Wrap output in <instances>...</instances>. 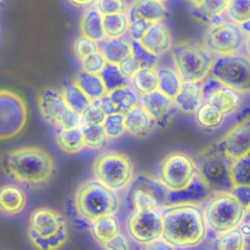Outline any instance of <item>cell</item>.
<instances>
[{
	"label": "cell",
	"mask_w": 250,
	"mask_h": 250,
	"mask_svg": "<svg viewBox=\"0 0 250 250\" xmlns=\"http://www.w3.org/2000/svg\"><path fill=\"white\" fill-rule=\"evenodd\" d=\"M161 237L173 247H190L201 243L206 234L203 210L197 204H173L162 213Z\"/></svg>",
	"instance_id": "1"
},
{
	"label": "cell",
	"mask_w": 250,
	"mask_h": 250,
	"mask_svg": "<svg viewBox=\"0 0 250 250\" xmlns=\"http://www.w3.org/2000/svg\"><path fill=\"white\" fill-rule=\"evenodd\" d=\"M7 173L25 185H42L54 174L55 162L44 148L26 146L10 150L4 158Z\"/></svg>",
	"instance_id": "2"
},
{
	"label": "cell",
	"mask_w": 250,
	"mask_h": 250,
	"mask_svg": "<svg viewBox=\"0 0 250 250\" xmlns=\"http://www.w3.org/2000/svg\"><path fill=\"white\" fill-rule=\"evenodd\" d=\"M27 234L37 249H59L67 241V224L58 211L49 207H39L29 215Z\"/></svg>",
	"instance_id": "3"
},
{
	"label": "cell",
	"mask_w": 250,
	"mask_h": 250,
	"mask_svg": "<svg viewBox=\"0 0 250 250\" xmlns=\"http://www.w3.org/2000/svg\"><path fill=\"white\" fill-rule=\"evenodd\" d=\"M74 205L80 216L92 222L101 216L114 214L119 208V200L114 190L98 180H89L78 187Z\"/></svg>",
	"instance_id": "4"
},
{
	"label": "cell",
	"mask_w": 250,
	"mask_h": 250,
	"mask_svg": "<svg viewBox=\"0 0 250 250\" xmlns=\"http://www.w3.org/2000/svg\"><path fill=\"white\" fill-rule=\"evenodd\" d=\"M172 58L178 74L183 81L201 82L210 73L213 57L203 46L183 42L172 50Z\"/></svg>",
	"instance_id": "5"
},
{
	"label": "cell",
	"mask_w": 250,
	"mask_h": 250,
	"mask_svg": "<svg viewBox=\"0 0 250 250\" xmlns=\"http://www.w3.org/2000/svg\"><path fill=\"white\" fill-rule=\"evenodd\" d=\"M245 210L229 192H219L207 201L203 216L205 224L212 230L224 233L239 226Z\"/></svg>",
	"instance_id": "6"
},
{
	"label": "cell",
	"mask_w": 250,
	"mask_h": 250,
	"mask_svg": "<svg viewBox=\"0 0 250 250\" xmlns=\"http://www.w3.org/2000/svg\"><path fill=\"white\" fill-rule=\"evenodd\" d=\"M93 172L98 181L112 190L126 188L134 175V163L124 153L110 151L97 157Z\"/></svg>",
	"instance_id": "7"
},
{
	"label": "cell",
	"mask_w": 250,
	"mask_h": 250,
	"mask_svg": "<svg viewBox=\"0 0 250 250\" xmlns=\"http://www.w3.org/2000/svg\"><path fill=\"white\" fill-rule=\"evenodd\" d=\"M231 159L213 148L207 149L196 158V171L212 192H229L233 188L229 179Z\"/></svg>",
	"instance_id": "8"
},
{
	"label": "cell",
	"mask_w": 250,
	"mask_h": 250,
	"mask_svg": "<svg viewBox=\"0 0 250 250\" xmlns=\"http://www.w3.org/2000/svg\"><path fill=\"white\" fill-rule=\"evenodd\" d=\"M37 104L43 118L60 130L72 129L80 125V114L71 109L62 93L55 89H43L38 94Z\"/></svg>",
	"instance_id": "9"
},
{
	"label": "cell",
	"mask_w": 250,
	"mask_h": 250,
	"mask_svg": "<svg viewBox=\"0 0 250 250\" xmlns=\"http://www.w3.org/2000/svg\"><path fill=\"white\" fill-rule=\"evenodd\" d=\"M210 73L224 85L241 93L250 89V64L245 57L221 55L213 61Z\"/></svg>",
	"instance_id": "10"
},
{
	"label": "cell",
	"mask_w": 250,
	"mask_h": 250,
	"mask_svg": "<svg viewBox=\"0 0 250 250\" xmlns=\"http://www.w3.org/2000/svg\"><path fill=\"white\" fill-rule=\"evenodd\" d=\"M27 121V107L21 96L0 90V140L18 136Z\"/></svg>",
	"instance_id": "11"
},
{
	"label": "cell",
	"mask_w": 250,
	"mask_h": 250,
	"mask_svg": "<svg viewBox=\"0 0 250 250\" xmlns=\"http://www.w3.org/2000/svg\"><path fill=\"white\" fill-rule=\"evenodd\" d=\"M168 188L157 180L146 175L139 176L128 192V202L134 211L158 209L166 205Z\"/></svg>",
	"instance_id": "12"
},
{
	"label": "cell",
	"mask_w": 250,
	"mask_h": 250,
	"mask_svg": "<svg viewBox=\"0 0 250 250\" xmlns=\"http://www.w3.org/2000/svg\"><path fill=\"white\" fill-rule=\"evenodd\" d=\"M194 160L184 152H171L160 163V182L170 190L185 188L196 174Z\"/></svg>",
	"instance_id": "13"
},
{
	"label": "cell",
	"mask_w": 250,
	"mask_h": 250,
	"mask_svg": "<svg viewBox=\"0 0 250 250\" xmlns=\"http://www.w3.org/2000/svg\"><path fill=\"white\" fill-rule=\"evenodd\" d=\"M205 48L218 55L236 53L243 45L244 33L234 22H220L213 24L206 32Z\"/></svg>",
	"instance_id": "14"
},
{
	"label": "cell",
	"mask_w": 250,
	"mask_h": 250,
	"mask_svg": "<svg viewBox=\"0 0 250 250\" xmlns=\"http://www.w3.org/2000/svg\"><path fill=\"white\" fill-rule=\"evenodd\" d=\"M130 236L138 243L149 244L161 237L163 222L158 209L135 211L128 220Z\"/></svg>",
	"instance_id": "15"
},
{
	"label": "cell",
	"mask_w": 250,
	"mask_h": 250,
	"mask_svg": "<svg viewBox=\"0 0 250 250\" xmlns=\"http://www.w3.org/2000/svg\"><path fill=\"white\" fill-rule=\"evenodd\" d=\"M231 160L250 152V120L247 117L232 127L226 136L213 147Z\"/></svg>",
	"instance_id": "16"
},
{
	"label": "cell",
	"mask_w": 250,
	"mask_h": 250,
	"mask_svg": "<svg viewBox=\"0 0 250 250\" xmlns=\"http://www.w3.org/2000/svg\"><path fill=\"white\" fill-rule=\"evenodd\" d=\"M212 191L208 185L196 172L190 182L183 188L178 190L168 189L166 195V205L173 204H199L206 201Z\"/></svg>",
	"instance_id": "17"
},
{
	"label": "cell",
	"mask_w": 250,
	"mask_h": 250,
	"mask_svg": "<svg viewBox=\"0 0 250 250\" xmlns=\"http://www.w3.org/2000/svg\"><path fill=\"white\" fill-rule=\"evenodd\" d=\"M140 42L145 48L157 56L167 53L172 48L171 33L160 21L150 23Z\"/></svg>",
	"instance_id": "18"
},
{
	"label": "cell",
	"mask_w": 250,
	"mask_h": 250,
	"mask_svg": "<svg viewBox=\"0 0 250 250\" xmlns=\"http://www.w3.org/2000/svg\"><path fill=\"white\" fill-rule=\"evenodd\" d=\"M27 202L25 191L18 185L7 183L0 186V213L5 216L21 214Z\"/></svg>",
	"instance_id": "19"
},
{
	"label": "cell",
	"mask_w": 250,
	"mask_h": 250,
	"mask_svg": "<svg viewBox=\"0 0 250 250\" xmlns=\"http://www.w3.org/2000/svg\"><path fill=\"white\" fill-rule=\"evenodd\" d=\"M128 21L145 20L149 22L161 21L166 14L163 2L158 0H134L126 9Z\"/></svg>",
	"instance_id": "20"
},
{
	"label": "cell",
	"mask_w": 250,
	"mask_h": 250,
	"mask_svg": "<svg viewBox=\"0 0 250 250\" xmlns=\"http://www.w3.org/2000/svg\"><path fill=\"white\" fill-rule=\"evenodd\" d=\"M141 104L142 107L146 111L151 119L157 122H161L167 118L173 106L172 99L157 89L143 94Z\"/></svg>",
	"instance_id": "21"
},
{
	"label": "cell",
	"mask_w": 250,
	"mask_h": 250,
	"mask_svg": "<svg viewBox=\"0 0 250 250\" xmlns=\"http://www.w3.org/2000/svg\"><path fill=\"white\" fill-rule=\"evenodd\" d=\"M242 93L226 85H223L212 93L204 102L218 108L224 115L235 112L242 103Z\"/></svg>",
	"instance_id": "22"
},
{
	"label": "cell",
	"mask_w": 250,
	"mask_h": 250,
	"mask_svg": "<svg viewBox=\"0 0 250 250\" xmlns=\"http://www.w3.org/2000/svg\"><path fill=\"white\" fill-rule=\"evenodd\" d=\"M174 103L184 112H195L202 103L201 82L184 81L178 94L174 97Z\"/></svg>",
	"instance_id": "23"
},
{
	"label": "cell",
	"mask_w": 250,
	"mask_h": 250,
	"mask_svg": "<svg viewBox=\"0 0 250 250\" xmlns=\"http://www.w3.org/2000/svg\"><path fill=\"white\" fill-rule=\"evenodd\" d=\"M153 120L142 106L135 105L124 113L125 130L136 137H145L152 129Z\"/></svg>",
	"instance_id": "24"
},
{
	"label": "cell",
	"mask_w": 250,
	"mask_h": 250,
	"mask_svg": "<svg viewBox=\"0 0 250 250\" xmlns=\"http://www.w3.org/2000/svg\"><path fill=\"white\" fill-rule=\"evenodd\" d=\"M92 222L91 233L94 239L102 245L119 233V224L113 214L101 216Z\"/></svg>",
	"instance_id": "25"
},
{
	"label": "cell",
	"mask_w": 250,
	"mask_h": 250,
	"mask_svg": "<svg viewBox=\"0 0 250 250\" xmlns=\"http://www.w3.org/2000/svg\"><path fill=\"white\" fill-rule=\"evenodd\" d=\"M80 31L83 36H86L96 42L104 39L103 28V15L94 8L86 10L80 21Z\"/></svg>",
	"instance_id": "26"
},
{
	"label": "cell",
	"mask_w": 250,
	"mask_h": 250,
	"mask_svg": "<svg viewBox=\"0 0 250 250\" xmlns=\"http://www.w3.org/2000/svg\"><path fill=\"white\" fill-rule=\"evenodd\" d=\"M74 83L90 99V101L99 100L105 93V88L99 73L80 71L75 77Z\"/></svg>",
	"instance_id": "27"
},
{
	"label": "cell",
	"mask_w": 250,
	"mask_h": 250,
	"mask_svg": "<svg viewBox=\"0 0 250 250\" xmlns=\"http://www.w3.org/2000/svg\"><path fill=\"white\" fill-rule=\"evenodd\" d=\"M101 45V53L105 61L117 64L121 60L131 55L130 44L121 37L103 39Z\"/></svg>",
	"instance_id": "28"
},
{
	"label": "cell",
	"mask_w": 250,
	"mask_h": 250,
	"mask_svg": "<svg viewBox=\"0 0 250 250\" xmlns=\"http://www.w3.org/2000/svg\"><path fill=\"white\" fill-rule=\"evenodd\" d=\"M55 140L58 146L63 152L69 154L77 153L85 146L82 130L78 127L67 130H60Z\"/></svg>",
	"instance_id": "29"
},
{
	"label": "cell",
	"mask_w": 250,
	"mask_h": 250,
	"mask_svg": "<svg viewBox=\"0 0 250 250\" xmlns=\"http://www.w3.org/2000/svg\"><path fill=\"white\" fill-rule=\"evenodd\" d=\"M62 95L66 104L79 114L91 103L90 99L73 81H66L63 84Z\"/></svg>",
	"instance_id": "30"
},
{
	"label": "cell",
	"mask_w": 250,
	"mask_h": 250,
	"mask_svg": "<svg viewBox=\"0 0 250 250\" xmlns=\"http://www.w3.org/2000/svg\"><path fill=\"white\" fill-rule=\"evenodd\" d=\"M156 73L157 90H159L170 99H174L182 85V79L180 75L173 69L166 67L159 68Z\"/></svg>",
	"instance_id": "31"
},
{
	"label": "cell",
	"mask_w": 250,
	"mask_h": 250,
	"mask_svg": "<svg viewBox=\"0 0 250 250\" xmlns=\"http://www.w3.org/2000/svg\"><path fill=\"white\" fill-rule=\"evenodd\" d=\"M195 120L202 128L215 129L223 123L224 114L211 104L203 102L195 110Z\"/></svg>",
	"instance_id": "32"
},
{
	"label": "cell",
	"mask_w": 250,
	"mask_h": 250,
	"mask_svg": "<svg viewBox=\"0 0 250 250\" xmlns=\"http://www.w3.org/2000/svg\"><path fill=\"white\" fill-rule=\"evenodd\" d=\"M229 172L233 187L250 186V153L232 160Z\"/></svg>",
	"instance_id": "33"
},
{
	"label": "cell",
	"mask_w": 250,
	"mask_h": 250,
	"mask_svg": "<svg viewBox=\"0 0 250 250\" xmlns=\"http://www.w3.org/2000/svg\"><path fill=\"white\" fill-rule=\"evenodd\" d=\"M129 21L125 13L103 16V28L106 38L123 36L128 30Z\"/></svg>",
	"instance_id": "34"
},
{
	"label": "cell",
	"mask_w": 250,
	"mask_h": 250,
	"mask_svg": "<svg viewBox=\"0 0 250 250\" xmlns=\"http://www.w3.org/2000/svg\"><path fill=\"white\" fill-rule=\"evenodd\" d=\"M99 75L104 83L106 93L119 87L129 85V79L125 77L119 70L117 64L106 62L100 70Z\"/></svg>",
	"instance_id": "35"
},
{
	"label": "cell",
	"mask_w": 250,
	"mask_h": 250,
	"mask_svg": "<svg viewBox=\"0 0 250 250\" xmlns=\"http://www.w3.org/2000/svg\"><path fill=\"white\" fill-rule=\"evenodd\" d=\"M134 89L139 94H146L157 89V73L153 68L140 67L131 77Z\"/></svg>",
	"instance_id": "36"
},
{
	"label": "cell",
	"mask_w": 250,
	"mask_h": 250,
	"mask_svg": "<svg viewBox=\"0 0 250 250\" xmlns=\"http://www.w3.org/2000/svg\"><path fill=\"white\" fill-rule=\"evenodd\" d=\"M107 94L115 104L119 112L123 114L138 104L137 93L129 85L114 89Z\"/></svg>",
	"instance_id": "37"
},
{
	"label": "cell",
	"mask_w": 250,
	"mask_h": 250,
	"mask_svg": "<svg viewBox=\"0 0 250 250\" xmlns=\"http://www.w3.org/2000/svg\"><path fill=\"white\" fill-rule=\"evenodd\" d=\"M85 146L92 149L104 147L107 143V136L102 124L83 126L81 128Z\"/></svg>",
	"instance_id": "38"
},
{
	"label": "cell",
	"mask_w": 250,
	"mask_h": 250,
	"mask_svg": "<svg viewBox=\"0 0 250 250\" xmlns=\"http://www.w3.org/2000/svg\"><path fill=\"white\" fill-rule=\"evenodd\" d=\"M217 248L221 250H242L245 245V238L240 229L234 228L223 233L216 241Z\"/></svg>",
	"instance_id": "39"
},
{
	"label": "cell",
	"mask_w": 250,
	"mask_h": 250,
	"mask_svg": "<svg viewBox=\"0 0 250 250\" xmlns=\"http://www.w3.org/2000/svg\"><path fill=\"white\" fill-rule=\"evenodd\" d=\"M131 55L140 64V67L153 68L156 66L158 62V56L145 48L140 41L132 40L130 43Z\"/></svg>",
	"instance_id": "40"
},
{
	"label": "cell",
	"mask_w": 250,
	"mask_h": 250,
	"mask_svg": "<svg viewBox=\"0 0 250 250\" xmlns=\"http://www.w3.org/2000/svg\"><path fill=\"white\" fill-rule=\"evenodd\" d=\"M226 12L234 23L247 21L250 19V0H229Z\"/></svg>",
	"instance_id": "41"
},
{
	"label": "cell",
	"mask_w": 250,
	"mask_h": 250,
	"mask_svg": "<svg viewBox=\"0 0 250 250\" xmlns=\"http://www.w3.org/2000/svg\"><path fill=\"white\" fill-rule=\"evenodd\" d=\"M229 0H201L196 6L198 13L206 20L223 15L228 7Z\"/></svg>",
	"instance_id": "42"
},
{
	"label": "cell",
	"mask_w": 250,
	"mask_h": 250,
	"mask_svg": "<svg viewBox=\"0 0 250 250\" xmlns=\"http://www.w3.org/2000/svg\"><path fill=\"white\" fill-rule=\"evenodd\" d=\"M102 125L107 138L117 139L121 137L125 132L124 114L119 112L105 115V118Z\"/></svg>",
	"instance_id": "43"
},
{
	"label": "cell",
	"mask_w": 250,
	"mask_h": 250,
	"mask_svg": "<svg viewBox=\"0 0 250 250\" xmlns=\"http://www.w3.org/2000/svg\"><path fill=\"white\" fill-rule=\"evenodd\" d=\"M90 104L80 113V125L83 126H91V125H99L103 124L105 114L102 110L99 101H91Z\"/></svg>",
	"instance_id": "44"
},
{
	"label": "cell",
	"mask_w": 250,
	"mask_h": 250,
	"mask_svg": "<svg viewBox=\"0 0 250 250\" xmlns=\"http://www.w3.org/2000/svg\"><path fill=\"white\" fill-rule=\"evenodd\" d=\"M72 50L74 55L76 56L77 59H79L80 61H82L84 58H86L87 56L98 52L99 51V47L96 41L86 37V36H79L76 38V40L73 43L72 46Z\"/></svg>",
	"instance_id": "45"
},
{
	"label": "cell",
	"mask_w": 250,
	"mask_h": 250,
	"mask_svg": "<svg viewBox=\"0 0 250 250\" xmlns=\"http://www.w3.org/2000/svg\"><path fill=\"white\" fill-rule=\"evenodd\" d=\"M95 8L103 16L125 13L127 4L125 0H96Z\"/></svg>",
	"instance_id": "46"
},
{
	"label": "cell",
	"mask_w": 250,
	"mask_h": 250,
	"mask_svg": "<svg viewBox=\"0 0 250 250\" xmlns=\"http://www.w3.org/2000/svg\"><path fill=\"white\" fill-rule=\"evenodd\" d=\"M81 62L83 70L92 73H99L106 62L104 57L99 51L87 56Z\"/></svg>",
	"instance_id": "47"
},
{
	"label": "cell",
	"mask_w": 250,
	"mask_h": 250,
	"mask_svg": "<svg viewBox=\"0 0 250 250\" xmlns=\"http://www.w3.org/2000/svg\"><path fill=\"white\" fill-rule=\"evenodd\" d=\"M117 66H118L120 72L128 79L131 78L140 68V64L134 59V57L132 55H129L126 58H124L123 60H121L117 63Z\"/></svg>",
	"instance_id": "48"
},
{
	"label": "cell",
	"mask_w": 250,
	"mask_h": 250,
	"mask_svg": "<svg viewBox=\"0 0 250 250\" xmlns=\"http://www.w3.org/2000/svg\"><path fill=\"white\" fill-rule=\"evenodd\" d=\"M150 23L151 22L146 21L145 20H135L133 21H129L128 30L130 31V35L132 39L140 41L141 38L146 33V31L147 30Z\"/></svg>",
	"instance_id": "49"
},
{
	"label": "cell",
	"mask_w": 250,
	"mask_h": 250,
	"mask_svg": "<svg viewBox=\"0 0 250 250\" xmlns=\"http://www.w3.org/2000/svg\"><path fill=\"white\" fill-rule=\"evenodd\" d=\"M229 193L246 209L250 205V186H236L233 187Z\"/></svg>",
	"instance_id": "50"
},
{
	"label": "cell",
	"mask_w": 250,
	"mask_h": 250,
	"mask_svg": "<svg viewBox=\"0 0 250 250\" xmlns=\"http://www.w3.org/2000/svg\"><path fill=\"white\" fill-rule=\"evenodd\" d=\"M204 83L201 84V96H202V102H204L212 93H214L216 90H218L220 87H222L224 84L216 79L215 77L211 76L209 78L203 79Z\"/></svg>",
	"instance_id": "51"
},
{
	"label": "cell",
	"mask_w": 250,
	"mask_h": 250,
	"mask_svg": "<svg viewBox=\"0 0 250 250\" xmlns=\"http://www.w3.org/2000/svg\"><path fill=\"white\" fill-rule=\"evenodd\" d=\"M104 247L105 249H111V250H126L129 249L128 241L126 238L121 234H116L112 238H110L107 242L104 244Z\"/></svg>",
	"instance_id": "52"
},
{
	"label": "cell",
	"mask_w": 250,
	"mask_h": 250,
	"mask_svg": "<svg viewBox=\"0 0 250 250\" xmlns=\"http://www.w3.org/2000/svg\"><path fill=\"white\" fill-rule=\"evenodd\" d=\"M99 104L102 108V110L104 112L105 115L108 114H112V113H119L118 108L116 107L115 104L112 102V100L110 99V97L108 96L107 93H105L102 98H100L99 100ZM121 113V112H120Z\"/></svg>",
	"instance_id": "53"
},
{
	"label": "cell",
	"mask_w": 250,
	"mask_h": 250,
	"mask_svg": "<svg viewBox=\"0 0 250 250\" xmlns=\"http://www.w3.org/2000/svg\"><path fill=\"white\" fill-rule=\"evenodd\" d=\"M149 249H172L173 246L170 245L169 243H167L165 240L164 241H160L158 239L152 241L151 243H149L148 246Z\"/></svg>",
	"instance_id": "54"
},
{
	"label": "cell",
	"mask_w": 250,
	"mask_h": 250,
	"mask_svg": "<svg viewBox=\"0 0 250 250\" xmlns=\"http://www.w3.org/2000/svg\"><path fill=\"white\" fill-rule=\"evenodd\" d=\"M96 0H68V2L70 4H72L73 6L76 7H80V8H86V7H90L91 5H93L95 3Z\"/></svg>",
	"instance_id": "55"
},
{
	"label": "cell",
	"mask_w": 250,
	"mask_h": 250,
	"mask_svg": "<svg viewBox=\"0 0 250 250\" xmlns=\"http://www.w3.org/2000/svg\"><path fill=\"white\" fill-rule=\"evenodd\" d=\"M240 28H241V30H242L243 33L248 34V32H249V21L240 23Z\"/></svg>",
	"instance_id": "56"
},
{
	"label": "cell",
	"mask_w": 250,
	"mask_h": 250,
	"mask_svg": "<svg viewBox=\"0 0 250 250\" xmlns=\"http://www.w3.org/2000/svg\"><path fill=\"white\" fill-rule=\"evenodd\" d=\"M249 224L248 223H246L245 225L243 224V226L241 227V229H240V231L242 232V234L243 235H246V236H249V233H250V231H249Z\"/></svg>",
	"instance_id": "57"
},
{
	"label": "cell",
	"mask_w": 250,
	"mask_h": 250,
	"mask_svg": "<svg viewBox=\"0 0 250 250\" xmlns=\"http://www.w3.org/2000/svg\"><path fill=\"white\" fill-rule=\"evenodd\" d=\"M189 1H190L192 4H194L195 6H197L201 0H189Z\"/></svg>",
	"instance_id": "58"
},
{
	"label": "cell",
	"mask_w": 250,
	"mask_h": 250,
	"mask_svg": "<svg viewBox=\"0 0 250 250\" xmlns=\"http://www.w3.org/2000/svg\"><path fill=\"white\" fill-rule=\"evenodd\" d=\"M158 1H160V2H164V1H167V0H158Z\"/></svg>",
	"instance_id": "59"
},
{
	"label": "cell",
	"mask_w": 250,
	"mask_h": 250,
	"mask_svg": "<svg viewBox=\"0 0 250 250\" xmlns=\"http://www.w3.org/2000/svg\"><path fill=\"white\" fill-rule=\"evenodd\" d=\"M2 1H3V0H0V4H1V3H2Z\"/></svg>",
	"instance_id": "60"
}]
</instances>
